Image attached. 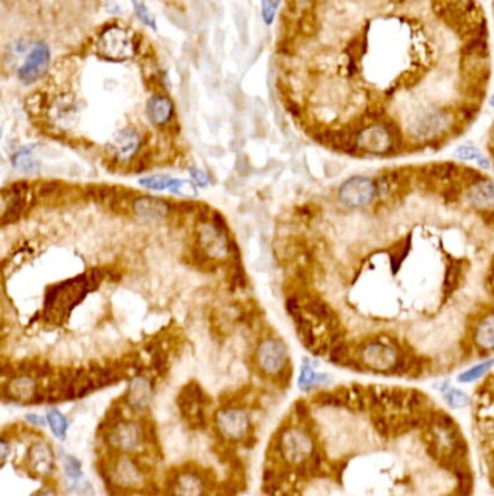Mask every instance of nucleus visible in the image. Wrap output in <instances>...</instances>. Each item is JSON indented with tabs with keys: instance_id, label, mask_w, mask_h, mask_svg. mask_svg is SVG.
<instances>
[{
	"instance_id": "f257e3e1",
	"label": "nucleus",
	"mask_w": 494,
	"mask_h": 496,
	"mask_svg": "<svg viewBox=\"0 0 494 496\" xmlns=\"http://www.w3.org/2000/svg\"><path fill=\"white\" fill-rule=\"evenodd\" d=\"M102 280L103 273L101 270H90L83 276L51 286L45 295V317L54 323H61L90 290L101 286Z\"/></svg>"
},
{
	"instance_id": "f03ea898",
	"label": "nucleus",
	"mask_w": 494,
	"mask_h": 496,
	"mask_svg": "<svg viewBox=\"0 0 494 496\" xmlns=\"http://www.w3.org/2000/svg\"><path fill=\"white\" fill-rule=\"evenodd\" d=\"M457 121L453 118V113L439 108L423 109L416 113L408 126L409 135L416 141L433 140L442 137V132L451 131L453 125Z\"/></svg>"
},
{
	"instance_id": "7ed1b4c3",
	"label": "nucleus",
	"mask_w": 494,
	"mask_h": 496,
	"mask_svg": "<svg viewBox=\"0 0 494 496\" xmlns=\"http://www.w3.org/2000/svg\"><path fill=\"white\" fill-rule=\"evenodd\" d=\"M227 223L220 213L215 212L199 228V248L209 258H223L230 253L231 244L227 237Z\"/></svg>"
},
{
	"instance_id": "20e7f679",
	"label": "nucleus",
	"mask_w": 494,
	"mask_h": 496,
	"mask_svg": "<svg viewBox=\"0 0 494 496\" xmlns=\"http://www.w3.org/2000/svg\"><path fill=\"white\" fill-rule=\"evenodd\" d=\"M280 453L290 465L306 463L314 453L313 437L304 428H287L280 437Z\"/></svg>"
},
{
	"instance_id": "39448f33",
	"label": "nucleus",
	"mask_w": 494,
	"mask_h": 496,
	"mask_svg": "<svg viewBox=\"0 0 494 496\" xmlns=\"http://www.w3.org/2000/svg\"><path fill=\"white\" fill-rule=\"evenodd\" d=\"M98 51L103 59L112 61L128 60L135 53L132 35L120 26H109L98 41Z\"/></svg>"
},
{
	"instance_id": "423d86ee",
	"label": "nucleus",
	"mask_w": 494,
	"mask_h": 496,
	"mask_svg": "<svg viewBox=\"0 0 494 496\" xmlns=\"http://www.w3.org/2000/svg\"><path fill=\"white\" fill-rule=\"evenodd\" d=\"M374 178L367 176H352L339 186L338 199L348 208H363L377 199Z\"/></svg>"
},
{
	"instance_id": "0eeeda50",
	"label": "nucleus",
	"mask_w": 494,
	"mask_h": 496,
	"mask_svg": "<svg viewBox=\"0 0 494 496\" xmlns=\"http://www.w3.org/2000/svg\"><path fill=\"white\" fill-rule=\"evenodd\" d=\"M257 365L265 375L277 376L289 368V351L279 338H267L257 348Z\"/></svg>"
},
{
	"instance_id": "6e6552de",
	"label": "nucleus",
	"mask_w": 494,
	"mask_h": 496,
	"mask_svg": "<svg viewBox=\"0 0 494 496\" xmlns=\"http://www.w3.org/2000/svg\"><path fill=\"white\" fill-rule=\"evenodd\" d=\"M358 148L366 151L369 156L379 157H393L396 150L391 141V137L386 126L381 122L369 123L356 135Z\"/></svg>"
},
{
	"instance_id": "1a4fd4ad",
	"label": "nucleus",
	"mask_w": 494,
	"mask_h": 496,
	"mask_svg": "<svg viewBox=\"0 0 494 496\" xmlns=\"http://www.w3.org/2000/svg\"><path fill=\"white\" fill-rule=\"evenodd\" d=\"M359 355H361V362L369 372L390 375L398 358V351L393 345L376 340L369 341Z\"/></svg>"
},
{
	"instance_id": "9d476101",
	"label": "nucleus",
	"mask_w": 494,
	"mask_h": 496,
	"mask_svg": "<svg viewBox=\"0 0 494 496\" xmlns=\"http://www.w3.org/2000/svg\"><path fill=\"white\" fill-rule=\"evenodd\" d=\"M216 427L227 440L240 441L248 435L251 418L241 408H225L216 414Z\"/></svg>"
},
{
	"instance_id": "9b49d317",
	"label": "nucleus",
	"mask_w": 494,
	"mask_h": 496,
	"mask_svg": "<svg viewBox=\"0 0 494 496\" xmlns=\"http://www.w3.org/2000/svg\"><path fill=\"white\" fill-rule=\"evenodd\" d=\"M51 61V53L48 45L45 42H36L28 57L25 59L24 64L18 70V77L22 83L31 84L41 79L45 73H47Z\"/></svg>"
},
{
	"instance_id": "f8f14e48",
	"label": "nucleus",
	"mask_w": 494,
	"mask_h": 496,
	"mask_svg": "<svg viewBox=\"0 0 494 496\" xmlns=\"http://www.w3.org/2000/svg\"><path fill=\"white\" fill-rule=\"evenodd\" d=\"M28 195V185L25 182H18L11 186V189L4 191V225L16 222L25 208H26V198Z\"/></svg>"
},
{
	"instance_id": "ddd939ff",
	"label": "nucleus",
	"mask_w": 494,
	"mask_h": 496,
	"mask_svg": "<svg viewBox=\"0 0 494 496\" xmlns=\"http://www.w3.org/2000/svg\"><path fill=\"white\" fill-rule=\"evenodd\" d=\"M468 205L481 213L494 211V182L491 178L483 176L475 183L467 189Z\"/></svg>"
},
{
	"instance_id": "4468645a",
	"label": "nucleus",
	"mask_w": 494,
	"mask_h": 496,
	"mask_svg": "<svg viewBox=\"0 0 494 496\" xmlns=\"http://www.w3.org/2000/svg\"><path fill=\"white\" fill-rule=\"evenodd\" d=\"M26 463L29 469L38 476H48L53 472L56 465V456L53 452V447L48 442L36 441L29 448Z\"/></svg>"
},
{
	"instance_id": "2eb2a0df",
	"label": "nucleus",
	"mask_w": 494,
	"mask_h": 496,
	"mask_svg": "<svg viewBox=\"0 0 494 496\" xmlns=\"http://www.w3.org/2000/svg\"><path fill=\"white\" fill-rule=\"evenodd\" d=\"M141 441L143 430L137 422L132 421L119 422L110 432V442L122 452H132L140 447Z\"/></svg>"
},
{
	"instance_id": "dca6fc26",
	"label": "nucleus",
	"mask_w": 494,
	"mask_h": 496,
	"mask_svg": "<svg viewBox=\"0 0 494 496\" xmlns=\"http://www.w3.org/2000/svg\"><path fill=\"white\" fill-rule=\"evenodd\" d=\"M132 211L141 219L145 221H161L168 216L171 205L160 198L154 196H140L135 198L132 203Z\"/></svg>"
},
{
	"instance_id": "f3484780",
	"label": "nucleus",
	"mask_w": 494,
	"mask_h": 496,
	"mask_svg": "<svg viewBox=\"0 0 494 496\" xmlns=\"http://www.w3.org/2000/svg\"><path fill=\"white\" fill-rule=\"evenodd\" d=\"M126 399H128V403H129L130 408L137 410V411L145 410L153 399V388H151L150 380L144 376L133 378L129 382Z\"/></svg>"
},
{
	"instance_id": "a211bd4d",
	"label": "nucleus",
	"mask_w": 494,
	"mask_h": 496,
	"mask_svg": "<svg viewBox=\"0 0 494 496\" xmlns=\"http://www.w3.org/2000/svg\"><path fill=\"white\" fill-rule=\"evenodd\" d=\"M464 260L458 258H448L445 275H443V283H442V296L443 299L451 298L461 286L464 280Z\"/></svg>"
},
{
	"instance_id": "6ab92c4d",
	"label": "nucleus",
	"mask_w": 494,
	"mask_h": 496,
	"mask_svg": "<svg viewBox=\"0 0 494 496\" xmlns=\"http://www.w3.org/2000/svg\"><path fill=\"white\" fill-rule=\"evenodd\" d=\"M460 167L458 164L453 161H443V163H433L429 166H422V168L418 170V174L426 176L432 178L433 182H458V174H460Z\"/></svg>"
},
{
	"instance_id": "aec40b11",
	"label": "nucleus",
	"mask_w": 494,
	"mask_h": 496,
	"mask_svg": "<svg viewBox=\"0 0 494 496\" xmlns=\"http://www.w3.org/2000/svg\"><path fill=\"white\" fill-rule=\"evenodd\" d=\"M141 144L140 135L133 129H122L113 141L115 154L119 160H129L133 154H137Z\"/></svg>"
},
{
	"instance_id": "412c9836",
	"label": "nucleus",
	"mask_w": 494,
	"mask_h": 496,
	"mask_svg": "<svg viewBox=\"0 0 494 496\" xmlns=\"http://www.w3.org/2000/svg\"><path fill=\"white\" fill-rule=\"evenodd\" d=\"M9 393L14 399L18 400H35L38 396L36 382L31 375H19L15 376L9 383Z\"/></svg>"
},
{
	"instance_id": "4be33fe9",
	"label": "nucleus",
	"mask_w": 494,
	"mask_h": 496,
	"mask_svg": "<svg viewBox=\"0 0 494 496\" xmlns=\"http://www.w3.org/2000/svg\"><path fill=\"white\" fill-rule=\"evenodd\" d=\"M473 338L484 354L494 351V313L487 315L478 323L475 330H473Z\"/></svg>"
},
{
	"instance_id": "5701e85b",
	"label": "nucleus",
	"mask_w": 494,
	"mask_h": 496,
	"mask_svg": "<svg viewBox=\"0 0 494 496\" xmlns=\"http://www.w3.org/2000/svg\"><path fill=\"white\" fill-rule=\"evenodd\" d=\"M299 388L302 390H312L314 388H321V386H328L332 383V378L328 373H317L313 370L310 360L304 358V363L302 366L300 370V376H299Z\"/></svg>"
},
{
	"instance_id": "b1692460",
	"label": "nucleus",
	"mask_w": 494,
	"mask_h": 496,
	"mask_svg": "<svg viewBox=\"0 0 494 496\" xmlns=\"http://www.w3.org/2000/svg\"><path fill=\"white\" fill-rule=\"evenodd\" d=\"M303 309L310 315V317H313L319 323H324L325 325L338 320V315L335 313V310L326 302H324L321 298L309 296L303 302Z\"/></svg>"
},
{
	"instance_id": "393cba45",
	"label": "nucleus",
	"mask_w": 494,
	"mask_h": 496,
	"mask_svg": "<svg viewBox=\"0 0 494 496\" xmlns=\"http://www.w3.org/2000/svg\"><path fill=\"white\" fill-rule=\"evenodd\" d=\"M148 118L155 125H165L173 116V102L165 96H154L150 99L147 106Z\"/></svg>"
},
{
	"instance_id": "a878e982",
	"label": "nucleus",
	"mask_w": 494,
	"mask_h": 496,
	"mask_svg": "<svg viewBox=\"0 0 494 496\" xmlns=\"http://www.w3.org/2000/svg\"><path fill=\"white\" fill-rule=\"evenodd\" d=\"M203 489L202 479L193 473H183L174 480L175 496H202Z\"/></svg>"
},
{
	"instance_id": "bb28decb",
	"label": "nucleus",
	"mask_w": 494,
	"mask_h": 496,
	"mask_svg": "<svg viewBox=\"0 0 494 496\" xmlns=\"http://www.w3.org/2000/svg\"><path fill=\"white\" fill-rule=\"evenodd\" d=\"M412 250V236H408L404 240L396 243L390 250H387V254H388V263H390V268H391V272L393 275H396L403 261L408 258L409 253Z\"/></svg>"
},
{
	"instance_id": "cd10ccee",
	"label": "nucleus",
	"mask_w": 494,
	"mask_h": 496,
	"mask_svg": "<svg viewBox=\"0 0 494 496\" xmlns=\"http://www.w3.org/2000/svg\"><path fill=\"white\" fill-rule=\"evenodd\" d=\"M51 115L60 123L73 121L77 116V105H76L73 96L66 95V96L58 98L51 108Z\"/></svg>"
},
{
	"instance_id": "c85d7f7f",
	"label": "nucleus",
	"mask_w": 494,
	"mask_h": 496,
	"mask_svg": "<svg viewBox=\"0 0 494 496\" xmlns=\"http://www.w3.org/2000/svg\"><path fill=\"white\" fill-rule=\"evenodd\" d=\"M32 150L34 147H24L22 150H19L18 153L14 154L12 157V163L14 166L24 171V173H35L39 170V163L35 160V157L32 156Z\"/></svg>"
},
{
	"instance_id": "c756f323",
	"label": "nucleus",
	"mask_w": 494,
	"mask_h": 496,
	"mask_svg": "<svg viewBox=\"0 0 494 496\" xmlns=\"http://www.w3.org/2000/svg\"><path fill=\"white\" fill-rule=\"evenodd\" d=\"M47 418V424L51 430V432L54 434V437H57L58 440H66L67 437V431H68V420L64 417V414L56 408L50 410L45 415Z\"/></svg>"
},
{
	"instance_id": "7c9ffc66",
	"label": "nucleus",
	"mask_w": 494,
	"mask_h": 496,
	"mask_svg": "<svg viewBox=\"0 0 494 496\" xmlns=\"http://www.w3.org/2000/svg\"><path fill=\"white\" fill-rule=\"evenodd\" d=\"M454 157L463 161H475L481 168L488 170L490 168V161L488 158L474 146H461L454 151Z\"/></svg>"
},
{
	"instance_id": "2f4dec72",
	"label": "nucleus",
	"mask_w": 494,
	"mask_h": 496,
	"mask_svg": "<svg viewBox=\"0 0 494 496\" xmlns=\"http://www.w3.org/2000/svg\"><path fill=\"white\" fill-rule=\"evenodd\" d=\"M493 366H494V357H493V358H487V360H484V362H481V363H478V365L470 368L468 370L460 373L458 378H457V380H458L460 383H471V382H475V380L481 379Z\"/></svg>"
},
{
	"instance_id": "473e14b6",
	"label": "nucleus",
	"mask_w": 494,
	"mask_h": 496,
	"mask_svg": "<svg viewBox=\"0 0 494 496\" xmlns=\"http://www.w3.org/2000/svg\"><path fill=\"white\" fill-rule=\"evenodd\" d=\"M296 328H297V334L302 340V343L304 344L306 348L309 350H313L314 347H317V344L319 343L317 335H314V330H313V324L306 318L303 317L302 320L296 321Z\"/></svg>"
},
{
	"instance_id": "72a5a7b5",
	"label": "nucleus",
	"mask_w": 494,
	"mask_h": 496,
	"mask_svg": "<svg viewBox=\"0 0 494 496\" xmlns=\"http://www.w3.org/2000/svg\"><path fill=\"white\" fill-rule=\"evenodd\" d=\"M443 399H445L448 407L453 408V410H463V408L468 407L470 402H471L470 396L465 392L456 389V388H449L443 393Z\"/></svg>"
},
{
	"instance_id": "f704fd0d",
	"label": "nucleus",
	"mask_w": 494,
	"mask_h": 496,
	"mask_svg": "<svg viewBox=\"0 0 494 496\" xmlns=\"http://www.w3.org/2000/svg\"><path fill=\"white\" fill-rule=\"evenodd\" d=\"M177 178H171L168 176H151L140 180V185L151 189V191H171Z\"/></svg>"
},
{
	"instance_id": "c9c22d12",
	"label": "nucleus",
	"mask_w": 494,
	"mask_h": 496,
	"mask_svg": "<svg viewBox=\"0 0 494 496\" xmlns=\"http://www.w3.org/2000/svg\"><path fill=\"white\" fill-rule=\"evenodd\" d=\"M63 467H64L66 476H67L71 482L77 483V482L83 477V465H81V462H80L77 457L67 455V456L63 459Z\"/></svg>"
},
{
	"instance_id": "e433bc0d",
	"label": "nucleus",
	"mask_w": 494,
	"mask_h": 496,
	"mask_svg": "<svg viewBox=\"0 0 494 496\" xmlns=\"http://www.w3.org/2000/svg\"><path fill=\"white\" fill-rule=\"evenodd\" d=\"M349 357H351V347L345 340L334 344L328 354L329 362H332L336 366H341Z\"/></svg>"
},
{
	"instance_id": "4c0bfd02",
	"label": "nucleus",
	"mask_w": 494,
	"mask_h": 496,
	"mask_svg": "<svg viewBox=\"0 0 494 496\" xmlns=\"http://www.w3.org/2000/svg\"><path fill=\"white\" fill-rule=\"evenodd\" d=\"M464 185H461L460 182H451V183H448V186L441 192V196H442V201L445 202V205H456L461 201L463 198V191Z\"/></svg>"
},
{
	"instance_id": "58836bf2",
	"label": "nucleus",
	"mask_w": 494,
	"mask_h": 496,
	"mask_svg": "<svg viewBox=\"0 0 494 496\" xmlns=\"http://www.w3.org/2000/svg\"><path fill=\"white\" fill-rule=\"evenodd\" d=\"M132 6H133V11H135V15H137V18L144 24L147 25L148 28L151 29H157V25H155V19L154 16L151 15L148 6L145 5L144 0H132Z\"/></svg>"
},
{
	"instance_id": "ea45409f",
	"label": "nucleus",
	"mask_w": 494,
	"mask_h": 496,
	"mask_svg": "<svg viewBox=\"0 0 494 496\" xmlns=\"http://www.w3.org/2000/svg\"><path fill=\"white\" fill-rule=\"evenodd\" d=\"M116 472H118L119 480L123 482V483H128V485H130V483H133V482H137V480L140 479L137 467H135L129 460H122V462L119 463Z\"/></svg>"
},
{
	"instance_id": "a19ab883",
	"label": "nucleus",
	"mask_w": 494,
	"mask_h": 496,
	"mask_svg": "<svg viewBox=\"0 0 494 496\" xmlns=\"http://www.w3.org/2000/svg\"><path fill=\"white\" fill-rule=\"evenodd\" d=\"M279 2L280 0H262V19H264L265 25L273 24V21L276 18Z\"/></svg>"
},
{
	"instance_id": "79ce46f5",
	"label": "nucleus",
	"mask_w": 494,
	"mask_h": 496,
	"mask_svg": "<svg viewBox=\"0 0 494 496\" xmlns=\"http://www.w3.org/2000/svg\"><path fill=\"white\" fill-rule=\"evenodd\" d=\"M286 306H287L289 315L293 318L294 323L299 321V320H302V318L304 317L303 306H302V303H300V300H299L297 296H290V298L287 299V302H286Z\"/></svg>"
},
{
	"instance_id": "37998d69",
	"label": "nucleus",
	"mask_w": 494,
	"mask_h": 496,
	"mask_svg": "<svg viewBox=\"0 0 494 496\" xmlns=\"http://www.w3.org/2000/svg\"><path fill=\"white\" fill-rule=\"evenodd\" d=\"M60 188H61V183L48 182V183H43V185L39 188V193H41V196L57 195V193L60 192Z\"/></svg>"
},
{
	"instance_id": "c03bdc74",
	"label": "nucleus",
	"mask_w": 494,
	"mask_h": 496,
	"mask_svg": "<svg viewBox=\"0 0 494 496\" xmlns=\"http://www.w3.org/2000/svg\"><path fill=\"white\" fill-rule=\"evenodd\" d=\"M190 176H192V178L195 180L197 186H202V188L207 186V183H209V176H207L205 171H202V170H199V168H192V170H190Z\"/></svg>"
},
{
	"instance_id": "a18cd8bd",
	"label": "nucleus",
	"mask_w": 494,
	"mask_h": 496,
	"mask_svg": "<svg viewBox=\"0 0 494 496\" xmlns=\"http://www.w3.org/2000/svg\"><path fill=\"white\" fill-rule=\"evenodd\" d=\"M26 421L34 425V427H43L45 424H47V418H43L38 414H28L26 415Z\"/></svg>"
},
{
	"instance_id": "49530a36",
	"label": "nucleus",
	"mask_w": 494,
	"mask_h": 496,
	"mask_svg": "<svg viewBox=\"0 0 494 496\" xmlns=\"http://www.w3.org/2000/svg\"><path fill=\"white\" fill-rule=\"evenodd\" d=\"M481 218H483V221H484L485 225H488V227H493V228H494V211H493V212L481 213Z\"/></svg>"
},
{
	"instance_id": "de8ad7c7",
	"label": "nucleus",
	"mask_w": 494,
	"mask_h": 496,
	"mask_svg": "<svg viewBox=\"0 0 494 496\" xmlns=\"http://www.w3.org/2000/svg\"><path fill=\"white\" fill-rule=\"evenodd\" d=\"M8 450H9V444L5 441V440H2V459H4V462L6 460V457H8Z\"/></svg>"
},
{
	"instance_id": "09e8293b",
	"label": "nucleus",
	"mask_w": 494,
	"mask_h": 496,
	"mask_svg": "<svg viewBox=\"0 0 494 496\" xmlns=\"http://www.w3.org/2000/svg\"><path fill=\"white\" fill-rule=\"evenodd\" d=\"M35 496H61V495H58V493L54 492V490H41V492H38Z\"/></svg>"
},
{
	"instance_id": "8fccbe9b",
	"label": "nucleus",
	"mask_w": 494,
	"mask_h": 496,
	"mask_svg": "<svg viewBox=\"0 0 494 496\" xmlns=\"http://www.w3.org/2000/svg\"><path fill=\"white\" fill-rule=\"evenodd\" d=\"M490 105H491V108H494V93H493V96L490 98Z\"/></svg>"
}]
</instances>
